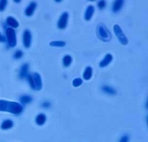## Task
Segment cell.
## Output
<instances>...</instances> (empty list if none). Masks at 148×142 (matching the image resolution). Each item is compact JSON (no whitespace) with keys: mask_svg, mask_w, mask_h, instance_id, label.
Returning <instances> with one entry per match:
<instances>
[{"mask_svg":"<svg viewBox=\"0 0 148 142\" xmlns=\"http://www.w3.org/2000/svg\"><path fill=\"white\" fill-rule=\"evenodd\" d=\"M23 111V106L19 103L0 100V111L19 114Z\"/></svg>","mask_w":148,"mask_h":142,"instance_id":"6da1fadb","label":"cell"},{"mask_svg":"<svg viewBox=\"0 0 148 142\" xmlns=\"http://www.w3.org/2000/svg\"><path fill=\"white\" fill-rule=\"evenodd\" d=\"M97 35L99 38L103 42H108L111 40V33L106 25L103 24H99L97 28Z\"/></svg>","mask_w":148,"mask_h":142,"instance_id":"7a4b0ae2","label":"cell"},{"mask_svg":"<svg viewBox=\"0 0 148 142\" xmlns=\"http://www.w3.org/2000/svg\"><path fill=\"white\" fill-rule=\"evenodd\" d=\"M29 84L32 89L40 90L42 88V80L41 75L38 73H34L28 76Z\"/></svg>","mask_w":148,"mask_h":142,"instance_id":"3957f363","label":"cell"},{"mask_svg":"<svg viewBox=\"0 0 148 142\" xmlns=\"http://www.w3.org/2000/svg\"><path fill=\"white\" fill-rule=\"evenodd\" d=\"M114 31L120 43L123 46H126L128 43V40L122 31L121 27L119 25H115L114 26Z\"/></svg>","mask_w":148,"mask_h":142,"instance_id":"277c9868","label":"cell"},{"mask_svg":"<svg viewBox=\"0 0 148 142\" xmlns=\"http://www.w3.org/2000/svg\"><path fill=\"white\" fill-rule=\"evenodd\" d=\"M6 37L7 39L8 44L11 47H16V31L12 28L8 27L6 31Z\"/></svg>","mask_w":148,"mask_h":142,"instance_id":"5b68a950","label":"cell"},{"mask_svg":"<svg viewBox=\"0 0 148 142\" xmlns=\"http://www.w3.org/2000/svg\"><path fill=\"white\" fill-rule=\"evenodd\" d=\"M69 19V14L68 12H64L59 19L58 27L60 29H64L67 26Z\"/></svg>","mask_w":148,"mask_h":142,"instance_id":"8992f818","label":"cell"},{"mask_svg":"<svg viewBox=\"0 0 148 142\" xmlns=\"http://www.w3.org/2000/svg\"><path fill=\"white\" fill-rule=\"evenodd\" d=\"M32 33L28 30H26L23 33V43L25 47L28 48L31 46L32 44Z\"/></svg>","mask_w":148,"mask_h":142,"instance_id":"52a82bcc","label":"cell"},{"mask_svg":"<svg viewBox=\"0 0 148 142\" xmlns=\"http://www.w3.org/2000/svg\"><path fill=\"white\" fill-rule=\"evenodd\" d=\"M95 12V7L90 5L87 7L85 13V19L86 21H90Z\"/></svg>","mask_w":148,"mask_h":142,"instance_id":"ba28073f","label":"cell"},{"mask_svg":"<svg viewBox=\"0 0 148 142\" xmlns=\"http://www.w3.org/2000/svg\"><path fill=\"white\" fill-rule=\"evenodd\" d=\"M112 56L110 54H107L106 55V56L103 59V60L99 63V66L103 68L109 65L110 63H111L112 60Z\"/></svg>","mask_w":148,"mask_h":142,"instance_id":"9c48e42d","label":"cell"},{"mask_svg":"<svg viewBox=\"0 0 148 142\" xmlns=\"http://www.w3.org/2000/svg\"><path fill=\"white\" fill-rule=\"evenodd\" d=\"M36 3L35 2H32L26 8L25 11V14L28 16H32L34 14V11L36 10Z\"/></svg>","mask_w":148,"mask_h":142,"instance_id":"30bf717a","label":"cell"},{"mask_svg":"<svg viewBox=\"0 0 148 142\" xmlns=\"http://www.w3.org/2000/svg\"><path fill=\"white\" fill-rule=\"evenodd\" d=\"M124 1L122 0H117L114 2L112 10L114 13H116L121 10V9L123 5Z\"/></svg>","mask_w":148,"mask_h":142,"instance_id":"8fae6325","label":"cell"},{"mask_svg":"<svg viewBox=\"0 0 148 142\" xmlns=\"http://www.w3.org/2000/svg\"><path fill=\"white\" fill-rule=\"evenodd\" d=\"M29 71V65L27 63L24 64L21 69L19 72V76L21 78H25L28 75Z\"/></svg>","mask_w":148,"mask_h":142,"instance_id":"7c38bea8","label":"cell"},{"mask_svg":"<svg viewBox=\"0 0 148 142\" xmlns=\"http://www.w3.org/2000/svg\"><path fill=\"white\" fill-rule=\"evenodd\" d=\"M7 23L13 28H17L19 26V22L15 18H14L12 16H9L7 18Z\"/></svg>","mask_w":148,"mask_h":142,"instance_id":"4fadbf2b","label":"cell"},{"mask_svg":"<svg viewBox=\"0 0 148 142\" xmlns=\"http://www.w3.org/2000/svg\"><path fill=\"white\" fill-rule=\"evenodd\" d=\"M84 78L86 80H90L92 77V69L91 67L88 66L86 67L85 72L83 74Z\"/></svg>","mask_w":148,"mask_h":142,"instance_id":"5bb4252c","label":"cell"},{"mask_svg":"<svg viewBox=\"0 0 148 142\" xmlns=\"http://www.w3.org/2000/svg\"><path fill=\"white\" fill-rule=\"evenodd\" d=\"M46 121V116L43 114H40L36 118V122L38 125H43Z\"/></svg>","mask_w":148,"mask_h":142,"instance_id":"9a60e30c","label":"cell"},{"mask_svg":"<svg viewBox=\"0 0 148 142\" xmlns=\"http://www.w3.org/2000/svg\"><path fill=\"white\" fill-rule=\"evenodd\" d=\"M13 126V122L11 120H6L1 124V128L3 130L10 129Z\"/></svg>","mask_w":148,"mask_h":142,"instance_id":"2e32d148","label":"cell"},{"mask_svg":"<svg viewBox=\"0 0 148 142\" xmlns=\"http://www.w3.org/2000/svg\"><path fill=\"white\" fill-rule=\"evenodd\" d=\"M102 90L106 94H108L109 95H114L116 94L115 90L109 86H106V85L103 86L102 87Z\"/></svg>","mask_w":148,"mask_h":142,"instance_id":"e0dca14e","label":"cell"},{"mask_svg":"<svg viewBox=\"0 0 148 142\" xmlns=\"http://www.w3.org/2000/svg\"><path fill=\"white\" fill-rule=\"evenodd\" d=\"M72 58L70 55H65L63 58V63L64 66L66 67H69V66L71 65L72 63Z\"/></svg>","mask_w":148,"mask_h":142,"instance_id":"ac0fdd59","label":"cell"},{"mask_svg":"<svg viewBox=\"0 0 148 142\" xmlns=\"http://www.w3.org/2000/svg\"><path fill=\"white\" fill-rule=\"evenodd\" d=\"M49 45L51 47H64L66 45V43L65 42L62 41H52L50 43Z\"/></svg>","mask_w":148,"mask_h":142,"instance_id":"d6986e66","label":"cell"},{"mask_svg":"<svg viewBox=\"0 0 148 142\" xmlns=\"http://www.w3.org/2000/svg\"><path fill=\"white\" fill-rule=\"evenodd\" d=\"M20 101L23 104H28L32 101V97L27 95L22 96L20 98Z\"/></svg>","mask_w":148,"mask_h":142,"instance_id":"ffe728a7","label":"cell"},{"mask_svg":"<svg viewBox=\"0 0 148 142\" xmlns=\"http://www.w3.org/2000/svg\"><path fill=\"white\" fill-rule=\"evenodd\" d=\"M83 83L82 80L79 78H77L76 79H74L73 82V85L75 87H78L80 85H81Z\"/></svg>","mask_w":148,"mask_h":142,"instance_id":"44dd1931","label":"cell"},{"mask_svg":"<svg viewBox=\"0 0 148 142\" xmlns=\"http://www.w3.org/2000/svg\"><path fill=\"white\" fill-rule=\"evenodd\" d=\"M7 4V1L2 0L0 1V11H3L5 9Z\"/></svg>","mask_w":148,"mask_h":142,"instance_id":"7402d4cb","label":"cell"},{"mask_svg":"<svg viewBox=\"0 0 148 142\" xmlns=\"http://www.w3.org/2000/svg\"><path fill=\"white\" fill-rule=\"evenodd\" d=\"M106 2L105 1H100L98 3V7L100 10H103L106 7Z\"/></svg>","mask_w":148,"mask_h":142,"instance_id":"603a6c76","label":"cell"},{"mask_svg":"<svg viewBox=\"0 0 148 142\" xmlns=\"http://www.w3.org/2000/svg\"><path fill=\"white\" fill-rule=\"evenodd\" d=\"M23 53L21 52V50H18L14 54V57L16 59H18V58H21L23 56Z\"/></svg>","mask_w":148,"mask_h":142,"instance_id":"cb8c5ba5","label":"cell"},{"mask_svg":"<svg viewBox=\"0 0 148 142\" xmlns=\"http://www.w3.org/2000/svg\"><path fill=\"white\" fill-rule=\"evenodd\" d=\"M129 142V137L127 135H125L120 140V142Z\"/></svg>","mask_w":148,"mask_h":142,"instance_id":"d4e9b609","label":"cell"},{"mask_svg":"<svg viewBox=\"0 0 148 142\" xmlns=\"http://www.w3.org/2000/svg\"><path fill=\"white\" fill-rule=\"evenodd\" d=\"M5 37H4L0 32V42H5Z\"/></svg>","mask_w":148,"mask_h":142,"instance_id":"484cf974","label":"cell"},{"mask_svg":"<svg viewBox=\"0 0 148 142\" xmlns=\"http://www.w3.org/2000/svg\"><path fill=\"white\" fill-rule=\"evenodd\" d=\"M43 106L44 107H46V108H48L50 106V103L49 102H45L43 104Z\"/></svg>","mask_w":148,"mask_h":142,"instance_id":"4316f807","label":"cell"}]
</instances>
